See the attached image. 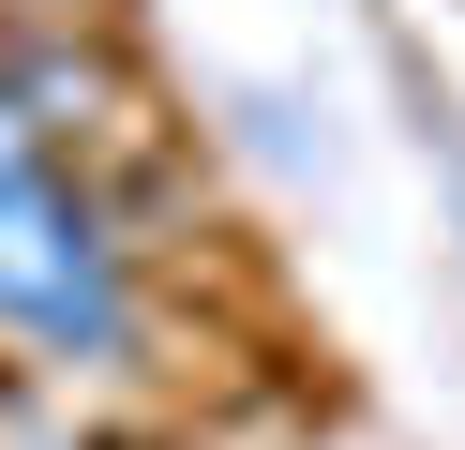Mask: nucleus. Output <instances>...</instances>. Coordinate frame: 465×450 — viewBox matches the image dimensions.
Here are the masks:
<instances>
[{
  "mask_svg": "<svg viewBox=\"0 0 465 450\" xmlns=\"http://www.w3.org/2000/svg\"><path fill=\"white\" fill-rule=\"evenodd\" d=\"M0 345H31L45 375H105L151 345V255L75 165L0 195Z\"/></svg>",
  "mask_w": 465,
  "mask_h": 450,
  "instance_id": "1",
  "label": "nucleus"
},
{
  "mask_svg": "<svg viewBox=\"0 0 465 450\" xmlns=\"http://www.w3.org/2000/svg\"><path fill=\"white\" fill-rule=\"evenodd\" d=\"M15 180H61V120L0 75V195H15Z\"/></svg>",
  "mask_w": 465,
  "mask_h": 450,
  "instance_id": "2",
  "label": "nucleus"
}]
</instances>
